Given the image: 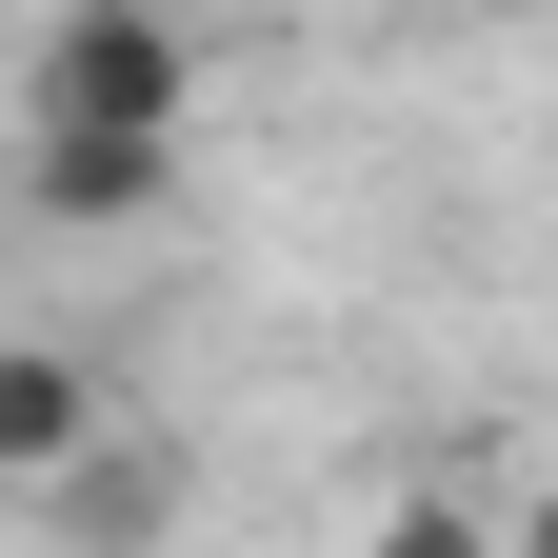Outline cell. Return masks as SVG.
<instances>
[{
    "label": "cell",
    "instance_id": "1",
    "mask_svg": "<svg viewBox=\"0 0 558 558\" xmlns=\"http://www.w3.org/2000/svg\"><path fill=\"white\" fill-rule=\"evenodd\" d=\"M180 100H199L180 0H60L40 21V120H180Z\"/></svg>",
    "mask_w": 558,
    "mask_h": 558
},
{
    "label": "cell",
    "instance_id": "2",
    "mask_svg": "<svg viewBox=\"0 0 558 558\" xmlns=\"http://www.w3.org/2000/svg\"><path fill=\"white\" fill-rule=\"evenodd\" d=\"M21 199H40L60 240H100V220H160V199H180V120H40Z\"/></svg>",
    "mask_w": 558,
    "mask_h": 558
},
{
    "label": "cell",
    "instance_id": "3",
    "mask_svg": "<svg viewBox=\"0 0 558 558\" xmlns=\"http://www.w3.org/2000/svg\"><path fill=\"white\" fill-rule=\"evenodd\" d=\"M21 499H40V538H81V558H120V538H160V519H180V459H160V439H120V399H100L81 439H60V459L21 478Z\"/></svg>",
    "mask_w": 558,
    "mask_h": 558
},
{
    "label": "cell",
    "instance_id": "4",
    "mask_svg": "<svg viewBox=\"0 0 558 558\" xmlns=\"http://www.w3.org/2000/svg\"><path fill=\"white\" fill-rule=\"evenodd\" d=\"M100 399H120V379L81 360V339H0V499H21V478H40L60 439H81Z\"/></svg>",
    "mask_w": 558,
    "mask_h": 558
}]
</instances>
